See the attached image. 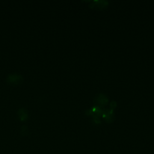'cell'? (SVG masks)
Wrapping results in <instances>:
<instances>
[{"mask_svg":"<svg viewBox=\"0 0 154 154\" xmlns=\"http://www.w3.org/2000/svg\"><path fill=\"white\" fill-rule=\"evenodd\" d=\"M22 80V77L18 74H10L7 78V81L10 83H18Z\"/></svg>","mask_w":154,"mask_h":154,"instance_id":"obj_1","label":"cell"},{"mask_svg":"<svg viewBox=\"0 0 154 154\" xmlns=\"http://www.w3.org/2000/svg\"><path fill=\"white\" fill-rule=\"evenodd\" d=\"M19 116L21 120H25L28 118L27 111L24 108H21L19 110Z\"/></svg>","mask_w":154,"mask_h":154,"instance_id":"obj_2","label":"cell"},{"mask_svg":"<svg viewBox=\"0 0 154 154\" xmlns=\"http://www.w3.org/2000/svg\"><path fill=\"white\" fill-rule=\"evenodd\" d=\"M27 132H28V128H27V127L26 126H23L22 129H21V133L23 135H26V134Z\"/></svg>","mask_w":154,"mask_h":154,"instance_id":"obj_3","label":"cell"}]
</instances>
